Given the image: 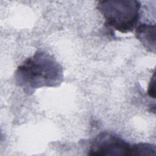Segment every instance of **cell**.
I'll list each match as a JSON object with an SVG mask.
<instances>
[{
  "mask_svg": "<svg viewBox=\"0 0 156 156\" xmlns=\"http://www.w3.org/2000/svg\"><path fill=\"white\" fill-rule=\"evenodd\" d=\"M156 147L152 144L140 143L132 145V155H155Z\"/></svg>",
  "mask_w": 156,
  "mask_h": 156,
  "instance_id": "5",
  "label": "cell"
},
{
  "mask_svg": "<svg viewBox=\"0 0 156 156\" xmlns=\"http://www.w3.org/2000/svg\"><path fill=\"white\" fill-rule=\"evenodd\" d=\"M140 7V2L136 0H105L97 4L105 25L124 34L132 32L136 27Z\"/></svg>",
  "mask_w": 156,
  "mask_h": 156,
  "instance_id": "2",
  "label": "cell"
},
{
  "mask_svg": "<svg viewBox=\"0 0 156 156\" xmlns=\"http://www.w3.org/2000/svg\"><path fill=\"white\" fill-rule=\"evenodd\" d=\"M15 79L25 93L30 94L41 87L59 86L63 80V71L53 56L37 51L18 66Z\"/></svg>",
  "mask_w": 156,
  "mask_h": 156,
  "instance_id": "1",
  "label": "cell"
},
{
  "mask_svg": "<svg viewBox=\"0 0 156 156\" xmlns=\"http://www.w3.org/2000/svg\"><path fill=\"white\" fill-rule=\"evenodd\" d=\"M148 95L152 98H155V73H154L151 81L149 82L148 89H147Z\"/></svg>",
  "mask_w": 156,
  "mask_h": 156,
  "instance_id": "6",
  "label": "cell"
},
{
  "mask_svg": "<svg viewBox=\"0 0 156 156\" xmlns=\"http://www.w3.org/2000/svg\"><path fill=\"white\" fill-rule=\"evenodd\" d=\"M89 155H132V145L108 132L98 134L91 141Z\"/></svg>",
  "mask_w": 156,
  "mask_h": 156,
  "instance_id": "3",
  "label": "cell"
},
{
  "mask_svg": "<svg viewBox=\"0 0 156 156\" xmlns=\"http://www.w3.org/2000/svg\"><path fill=\"white\" fill-rule=\"evenodd\" d=\"M135 37L149 51L155 52V25L141 24L135 27Z\"/></svg>",
  "mask_w": 156,
  "mask_h": 156,
  "instance_id": "4",
  "label": "cell"
}]
</instances>
